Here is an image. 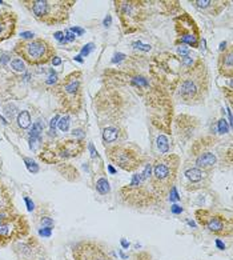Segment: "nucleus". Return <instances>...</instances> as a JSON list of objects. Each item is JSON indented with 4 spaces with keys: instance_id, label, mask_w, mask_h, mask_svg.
<instances>
[{
    "instance_id": "1",
    "label": "nucleus",
    "mask_w": 233,
    "mask_h": 260,
    "mask_svg": "<svg viewBox=\"0 0 233 260\" xmlns=\"http://www.w3.org/2000/svg\"><path fill=\"white\" fill-rule=\"evenodd\" d=\"M123 202L135 208H148L160 204L152 188V164L148 163L142 174L134 175L131 184L120 189Z\"/></svg>"
},
{
    "instance_id": "2",
    "label": "nucleus",
    "mask_w": 233,
    "mask_h": 260,
    "mask_svg": "<svg viewBox=\"0 0 233 260\" xmlns=\"http://www.w3.org/2000/svg\"><path fill=\"white\" fill-rule=\"evenodd\" d=\"M209 89V75L207 66L203 60H197L184 74L180 83L179 95L187 104H198L204 102Z\"/></svg>"
},
{
    "instance_id": "3",
    "label": "nucleus",
    "mask_w": 233,
    "mask_h": 260,
    "mask_svg": "<svg viewBox=\"0 0 233 260\" xmlns=\"http://www.w3.org/2000/svg\"><path fill=\"white\" fill-rule=\"evenodd\" d=\"M180 167V157L175 153H167L157 157L152 164V188L156 199L161 204L177 178Z\"/></svg>"
},
{
    "instance_id": "4",
    "label": "nucleus",
    "mask_w": 233,
    "mask_h": 260,
    "mask_svg": "<svg viewBox=\"0 0 233 260\" xmlns=\"http://www.w3.org/2000/svg\"><path fill=\"white\" fill-rule=\"evenodd\" d=\"M23 4L36 20L47 25H56L67 22L75 2L72 0H25Z\"/></svg>"
},
{
    "instance_id": "5",
    "label": "nucleus",
    "mask_w": 233,
    "mask_h": 260,
    "mask_svg": "<svg viewBox=\"0 0 233 260\" xmlns=\"http://www.w3.org/2000/svg\"><path fill=\"white\" fill-rule=\"evenodd\" d=\"M56 96L61 107L70 114H78L83 106L81 71L68 74L56 87Z\"/></svg>"
},
{
    "instance_id": "6",
    "label": "nucleus",
    "mask_w": 233,
    "mask_h": 260,
    "mask_svg": "<svg viewBox=\"0 0 233 260\" xmlns=\"http://www.w3.org/2000/svg\"><path fill=\"white\" fill-rule=\"evenodd\" d=\"M15 52L31 66L46 64L55 56V47L46 39L35 38L21 40L15 46Z\"/></svg>"
},
{
    "instance_id": "7",
    "label": "nucleus",
    "mask_w": 233,
    "mask_h": 260,
    "mask_svg": "<svg viewBox=\"0 0 233 260\" xmlns=\"http://www.w3.org/2000/svg\"><path fill=\"white\" fill-rule=\"evenodd\" d=\"M107 156L115 166L121 170L132 172L138 170L144 161L142 151L138 147L128 146V144H119L107 148Z\"/></svg>"
},
{
    "instance_id": "8",
    "label": "nucleus",
    "mask_w": 233,
    "mask_h": 260,
    "mask_svg": "<svg viewBox=\"0 0 233 260\" xmlns=\"http://www.w3.org/2000/svg\"><path fill=\"white\" fill-rule=\"evenodd\" d=\"M196 220L200 225L207 228L209 232L219 238H229L232 236L233 220L232 217L216 212V211L200 208L194 212Z\"/></svg>"
},
{
    "instance_id": "9",
    "label": "nucleus",
    "mask_w": 233,
    "mask_h": 260,
    "mask_svg": "<svg viewBox=\"0 0 233 260\" xmlns=\"http://www.w3.org/2000/svg\"><path fill=\"white\" fill-rule=\"evenodd\" d=\"M29 234V223L24 215L11 214L0 220V247L23 239Z\"/></svg>"
},
{
    "instance_id": "10",
    "label": "nucleus",
    "mask_w": 233,
    "mask_h": 260,
    "mask_svg": "<svg viewBox=\"0 0 233 260\" xmlns=\"http://www.w3.org/2000/svg\"><path fill=\"white\" fill-rule=\"evenodd\" d=\"M175 29L179 43H185L193 48H197L200 43V28L191 15L183 14L177 16L175 19Z\"/></svg>"
},
{
    "instance_id": "11",
    "label": "nucleus",
    "mask_w": 233,
    "mask_h": 260,
    "mask_svg": "<svg viewBox=\"0 0 233 260\" xmlns=\"http://www.w3.org/2000/svg\"><path fill=\"white\" fill-rule=\"evenodd\" d=\"M75 260H112L106 248L92 240H81L72 248Z\"/></svg>"
},
{
    "instance_id": "12",
    "label": "nucleus",
    "mask_w": 233,
    "mask_h": 260,
    "mask_svg": "<svg viewBox=\"0 0 233 260\" xmlns=\"http://www.w3.org/2000/svg\"><path fill=\"white\" fill-rule=\"evenodd\" d=\"M18 27V16L12 11L0 12V43L14 36Z\"/></svg>"
},
{
    "instance_id": "13",
    "label": "nucleus",
    "mask_w": 233,
    "mask_h": 260,
    "mask_svg": "<svg viewBox=\"0 0 233 260\" xmlns=\"http://www.w3.org/2000/svg\"><path fill=\"white\" fill-rule=\"evenodd\" d=\"M83 150H84L83 140H65L56 146V155L60 157H74L79 156Z\"/></svg>"
},
{
    "instance_id": "14",
    "label": "nucleus",
    "mask_w": 233,
    "mask_h": 260,
    "mask_svg": "<svg viewBox=\"0 0 233 260\" xmlns=\"http://www.w3.org/2000/svg\"><path fill=\"white\" fill-rule=\"evenodd\" d=\"M217 68L219 74L224 78L232 79L233 76V50L232 47H228L221 51L219 59H217Z\"/></svg>"
},
{
    "instance_id": "15",
    "label": "nucleus",
    "mask_w": 233,
    "mask_h": 260,
    "mask_svg": "<svg viewBox=\"0 0 233 260\" xmlns=\"http://www.w3.org/2000/svg\"><path fill=\"white\" fill-rule=\"evenodd\" d=\"M0 214H14L12 196L3 183H0Z\"/></svg>"
},
{
    "instance_id": "16",
    "label": "nucleus",
    "mask_w": 233,
    "mask_h": 260,
    "mask_svg": "<svg viewBox=\"0 0 233 260\" xmlns=\"http://www.w3.org/2000/svg\"><path fill=\"white\" fill-rule=\"evenodd\" d=\"M215 164L216 156L211 152L200 153L197 156V159H196V166H197L198 168H205V170H208V168H212Z\"/></svg>"
},
{
    "instance_id": "17",
    "label": "nucleus",
    "mask_w": 233,
    "mask_h": 260,
    "mask_svg": "<svg viewBox=\"0 0 233 260\" xmlns=\"http://www.w3.org/2000/svg\"><path fill=\"white\" fill-rule=\"evenodd\" d=\"M117 136H119V129L115 128V127H108V128H106L104 129V132H103L104 142L107 143L116 142Z\"/></svg>"
},
{
    "instance_id": "18",
    "label": "nucleus",
    "mask_w": 233,
    "mask_h": 260,
    "mask_svg": "<svg viewBox=\"0 0 233 260\" xmlns=\"http://www.w3.org/2000/svg\"><path fill=\"white\" fill-rule=\"evenodd\" d=\"M18 123L20 128H28L31 124V116L28 111H21L18 116Z\"/></svg>"
},
{
    "instance_id": "19",
    "label": "nucleus",
    "mask_w": 233,
    "mask_h": 260,
    "mask_svg": "<svg viewBox=\"0 0 233 260\" xmlns=\"http://www.w3.org/2000/svg\"><path fill=\"white\" fill-rule=\"evenodd\" d=\"M157 147H159L160 152L162 153H167L168 150H170V144H168V139H167L164 135H160L157 138Z\"/></svg>"
},
{
    "instance_id": "20",
    "label": "nucleus",
    "mask_w": 233,
    "mask_h": 260,
    "mask_svg": "<svg viewBox=\"0 0 233 260\" xmlns=\"http://www.w3.org/2000/svg\"><path fill=\"white\" fill-rule=\"evenodd\" d=\"M187 178L189 179V180H192V182H200L203 178V174L198 168H193V170L187 171Z\"/></svg>"
},
{
    "instance_id": "21",
    "label": "nucleus",
    "mask_w": 233,
    "mask_h": 260,
    "mask_svg": "<svg viewBox=\"0 0 233 260\" xmlns=\"http://www.w3.org/2000/svg\"><path fill=\"white\" fill-rule=\"evenodd\" d=\"M96 187H97V189H99L102 193L110 192V184H108V182H107L106 179H100Z\"/></svg>"
},
{
    "instance_id": "22",
    "label": "nucleus",
    "mask_w": 233,
    "mask_h": 260,
    "mask_svg": "<svg viewBox=\"0 0 233 260\" xmlns=\"http://www.w3.org/2000/svg\"><path fill=\"white\" fill-rule=\"evenodd\" d=\"M24 161L27 163V167H28V170L31 172H34V174H36V172L39 171V167L36 166V163L34 160H31V159H28V157H25Z\"/></svg>"
},
{
    "instance_id": "23",
    "label": "nucleus",
    "mask_w": 233,
    "mask_h": 260,
    "mask_svg": "<svg viewBox=\"0 0 233 260\" xmlns=\"http://www.w3.org/2000/svg\"><path fill=\"white\" fill-rule=\"evenodd\" d=\"M68 124H70V118H68V116L61 118L60 121H59V128H60V131H64V132L67 131Z\"/></svg>"
},
{
    "instance_id": "24",
    "label": "nucleus",
    "mask_w": 233,
    "mask_h": 260,
    "mask_svg": "<svg viewBox=\"0 0 233 260\" xmlns=\"http://www.w3.org/2000/svg\"><path fill=\"white\" fill-rule=\"evenodd\" d=\"M12 67L16 70V71H24V64L20 59H16V60L12 61Z\"/></svg>"
},
{
    "instance_id": "25",
    "label": "nucleus",
    "mask_w": 233,
    "mask_h": 260,
    "mask_svg": "<svg viewBox=\"0 0 233 260\" xmlns=\"http://www.w3.org/2000/svg\"><path fill=\"white\" fill-rule=\"evenodd\" d=\"M43 127H44V125H42V124H40V123H36V124L34 125V127H32L31 135L32 136H38V135H39L40 132L43 131Z\"/></svg>"
},
{
    "instance_id": "26",
    "label": "nucleus",
    "mask_w": 233,
    "mask_h": 260,
    "mask_svg": "<svg viewBox=\"0 0 233 260\" xmlns=\"http://www.w3.org/2000/svg\"><path fill=\"white\" fill-rule=\"evenodd\" d=\"M135 260H151V256H149L148 253L143 252L136 255V256H135Z\"/></svg>"
},
{
    "instance_id": "27",
    "label": "nucleus",
    "mask_w": 233,
    "mask_h": 260,
    "mask_svg": "<svg viewBox=\"0 0 233 260\" xmlns=\"http://www.w3.org/2000/svg\"><path fill=\"white\" fill-rule=\"evenodd\" d=\"M219 127H220V132H221V134H225V132H226V124H225V120H220Z\"/></svg>"
},
{
    "instance_id": "28",
    "label": "nucleus",
    "mask_w": 233,
    "mask_h": 260,
    "mask_svg": "<svg viewBox=\"0 0 233 260\" xmlns=\"http://www.w3.org/2000/svg\"><path fill=\"white\" fill-rule=\"evenodd\" d=\"M40 235L50 236L51 235V228L46 227V228H43V230H40Z\"/></svg>"
},
{
    "instance_id": "29",
    "label": "nucleus",
    "mask_w": 233,
    "mask_h": 260,
    "mask_svg": "<svg viewBox=\"0 0 233 260\" xmlns=\"http://www.w3.org/2000/svg\"><path fill=\"white\" fill-rule=\"evenodd\" d=\"M42 224H46V225H48V228H52L53 227V221L51 220V219H43L42 220Z\"/></svg>"
},
{
    "instance_id": "30",
    "label": "nucleus",
    "mask_w": 233,
    "mask_h": 260,
    "mask_svg": "<svg viewBox=\"0 0 233 260\" xmlns=\"http://www.w3.org/2000/svg\"><path fill=\"white\" fill-rule=\"evenodd\" d=\"M181 211H183V208H181V207H179V206H173L172 207L173 214H180Z\"/></svg>"
},
{
    "instance_id": "31",
    "label": "nucleus",
    "mask_w": 233,
    "mask_h": 260,
    "mask_svg": "<svg viewBox=\"0 0 233 260\" xmlns=\"http://www.w3.org/2000/svg\"><path fill=\"white\" fill-rule=\"evenodd\" d=\"M25 203H27V206H28V211L34 210V203H31V200H29L28 198H25Z\"/></svg>"
},
{
    "instance_id": "32",
    "label": "nucleus",
    "mask_w": 233,
    "mask_h": 260,
    "mask_svg": "<svg viewBox=\"0 0 233 260\" xmlns=\"http://www.w3.org/2000/svg\"><path fill=\"white\" fill-rule=\"evenodd\" d=\"M216 244H217V247H219V248H221V249H225V246H224L223 243L220 242L219 239H217V240H216Z\"/></svg>"
},
{
    "instance_id": "33",
    "label": "nucleus",
    "mask_w": 233,
    "mask_h": 260,
    "mask_svg": "<svg viewBox=\"0 0 233 260\" xmlns=\"http://www.w3.org/2000/svg\"><path fill=\"white\" fill-rule=\"evenodd\" d=\"M121 244H123L124 248H128V246H129V244H128V243L125 242V240H121Z\"/></svg>"
},
{
    "instance_id": "34",
    "label": "nucleus",
    "mask_w": 233,
    "mask_h": 260,
    "mask_svg": "<svg viewBox=\"0 0 233 260\" xmlns=\"http://www.w3.org/2000/svg\"><path fill=\"white\" fill-rule=\"evenodd\" d=\"M53 64H60V59H55V60H53Z\"/></svg>"
}]
</instances>
